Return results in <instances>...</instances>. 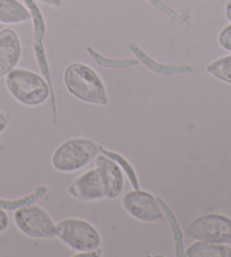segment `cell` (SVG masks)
I'll return each mask as SVG.
<instances>
[{
  "mask_svg": "<svg viewBox=\"0 0 231 257\" xmlns=\"http://www.w3.org/2000/svg\"><path fill=\"white\" fill-rule=\"evenodd\" d=\"M87 54L90 55L91 58L93 59L95 64L102 66V67H108V68H128L133 67L140 64L139 59H112V58H106V57L100 55L99 52L95 51L92 47L86 48Z\"/></svg>",
  "mask_w": 231,
  "mask_h": 257,
  "instance_id": "cell-17",
  "label": "cell"
},
{
  "mask_svg": "<svg viewBox=\"0 0 231 257\" xmlns=\"http://www.w3.org/2000/svg\"><path fill=\"white\" fill-rule=\"evenodd\" d=\"M225 15H226V17H228V20L231 22V0H229V2L226 3Z\"/></svg>",
  "mask_w": 231,
  "mask_h": 257,
  "instance_id": "cell-26",
  "label": "cell"
},
{
  "mask_svg": "<svg viewBox=\"0 0 231 257\" xmlns=\"http://www.w3.org/2000/svg\"><path fill=\"white\" fill-rule=\"evenodd\" d=\"M128 49L135 55L136 59H139L140 63L143 64L146 68L151 72H153L155 74H160V75H178V74H188V73H193L194 68L192 66L188 65H180V66H176V65H164V64H160L158 61H155L153 58L146 54L144 50L137 46L136 43L131 42L128 44Z\"/></svg>",
  "mask_w": 231,
  "mask_h": 257,
  "instance_id": "cell-12",
  "label": "cell"
},
{
  "mask_svg": "<svg viewBox=\"0 0 231 257\" xmlns=\"http://www.w3.org/2000/svg\"><path fill=\"white\" fill-rule=\"evenodd\" d=\"M95 165L97 169L100 170L102 180H103L106 197H118L123 193L124 184H125L122 168L119 167L117 162L103 153H100L95 158Z\"/></svg>",
  "mask_w": 231,
  "mask_h": 257,
  "instance_id": "cell-11",
  "label": "cell"
},
{
  "mask_svg": "<svg viewBox=\"0 0 231 257\" xmlns=\"http://www.w3.org/2000/svg\"><path fill=\"white\" fill-rule=\"evenodd\" d=\"M64 83L67 91L78 100L99 105L108 103L103 83L90 66L82 63L70 64L65 69Z\"/></svg>",
  "mask_w": 231,
  "mask_h": 257,
  "instance_id": "cell-2",
  "label": "cell"
},
{
  "mask_svg": "<svg viewBox=\"0 0 231 257\" xmlns=\"http://www.w3.org/2000/svg\"><path fill=\"white\" fill-rule=\"evenodd\" d=\"M12 120V116L11 113L5 112V111H0V135L3 134L4 132L7 130L8 125Z\"/></svg>",
  "mask_w": 231,
  "mask_h": 257,
  "instance_id": "cell-22",
  "label": "cell"
},
{
  "mask_svg": "<svg viewBox=\"0 0 231 257\" xmlns=\"http://www.w3.org/2000/svg\"><path fill=\"white\" fill-rule=\"evenodd\" d=\"M25 5L31 12L32 15V22H33V49L35 59L40 70L43 75V77L48 82L49 86H50L51 91L53 92V85L50 76V69H49V63L46 54V49H44L43 39L44 34H46V22H44V17L42 15L41 11L38 6V4L34 0H24Z\"/></svg>",
  "mask_w": 231,
  "mask_h": 257,
  "instance_id": "cell-8",
  "label": "cell"
},
{
  "mask_svg": "<svg viewBox=\"0 0 231 257\" xmlns=\"http://www.w3.org/2000/svg\"><path fill=\"white\" fill-rule=\"evenodd\" d=\"M22 56L19 34L12 29L0 30V78L16 68Z\"/></svg>",
  "mask_w": 231,
  "mask_h": 257,
  "instance_id": "cell-10",
  "label": "cell"
},
{
  "mask_svg": "<svg viewBox=\"0 0 231 257\" xmlns=\"http://www.w3.org/2000/svg\"><path fill=\"white\" fill-rule=\"evenodd\" d=\"M56 237L76 251H92L100 248L101 236L93 225L82 219H64L56 223Z\"/></svg>",
  "mask_w": 231,
  "mask_h": 257,
  "instance_id": "cell-4",
  "label": "cell"
},
{
  "mask_svg": "<svg viewBox=\"0 0 231 257\" xmlns=\"http://www.w3.org/2000/svg\"><path fill=\"white\" fill-rule=\"evenodd\" d=\"M14 222L22 233L31 238L56 237V223L48 212L37 204L16 210Z\"/></svg>",
  "mask_w": 231,
  "mask_h": 257,
  "instance_id": "cell-6",
  "label": "cell"
},
{
  "mask_svg": "<svg viewBox=\"0 0 231 257\" xmlns=\"http://www.w3.org/2000/svg\"><path fill=\"white\" fill-rule=\"evenodd\" d=\"M48 190L47 186H39V187L34 190L32 194L28 195V196L22 197L19 199H4L0 198V209L5 211H16L21 209V207L30 205L37 202L38 199L42 196V195Z\"/></svg>",
  "mask_w": 231,
  "mask_h": 257,
  "instance_id": "cell-16",
  "label": "cell"
},
{
  "mask_svg": "<svg viewBox=\"0 0 231 257\" xmlns=\"http://www.w3.org/2000/svg\"><path fill=\"white\" fill-rule=\"evenodd\" d=\"M219 42L222 48L228 51H231V24L222 30L219 37Z\"/></svg>",
  "mask_w": 231,
  "mask_h": 257,
  "instance_id": "cell-21",
  "label": "cell"
},
{
  "mask_svg": "<svg viewBox=\"0 0 231 257\" xmlns=\"http://www.w3.org/2000/svg\"><path fill=\"white\" fill-rule=\"evenodd\" d=\"M148 2H149L150 4H152V5H153L154 7H157L159 11L163 12L164 14L168 15L169 17H170V19H172L173 21H175L176 23H178L179 25L184 26V28H187V26H188L187 21H186L183 16L179 15L178 13H176L175 11L172 10V8L167 6L166 4H163V3L161 2V0H148Z\"/></svg>",
  "mask_w": 231,
  "mask_h": 257,
  "instance_id": "cell-20",
  "label": "cell"
},
{
  "mask_svg": "<svg viewBox=\"0 0 231 257\" xmlns=\"http://www.w3.org/2000/svg\"><path fill=\"white\" fill-rule=\"evenodd\" d=\"M8 225H10V218H8L5 210L0 209V233L5 231Z\"/></svg>",
  "mask_w": 231,
  "mask_h": 257,
  "instance_id": "cell-23",
  "label": "cell"
},
{
  "mask_svg": "<svg viewBox=\"0 0 231 257\" xmlns=\"http://www.w3.org/2000/svg\"><path fill=\"white\" fill-rule=\"evenodd\" d=\"M158 201L160 204H161L162 210L164 212V218H167L169 222V227H170L172 231V238H173V241H175L176 256H186V249L184 246V232L181 231L175 213H173L172 210L168 206V204L164 202L161 197H158Z\"/></svg>",
  "mask_w": 231,
  "mask_h": 257,
  "instance_id": "cell-15",
  "label": "cell"
},
{
  "mask_svg": "<svg viewBox=\"0 0 231 257\" xmlns=\"http://www.w3.org/2000/svg\"><path fill=\"white\" fill-rule=\"evenodd\" d=\"M206 72L222 82L231 84V55L212 61L207 65Z\"/></svg>",
  "mask_w": 231,
  "mask_h": 257,
  "instance_id": "cell-18",
  "label": "cell"
},
{
  "mask_svg": "<svg viewBox=\"0 0 231 257\" xmlns=\"http://www.w3.org/2000/svg\"><path fill=\"white\" fill-rule=\"evenodd\" d=\"M101 250L96 249V250H92V251H79L78 254H76L75 256H100L101 255Z\"/></svg>",
  "mask_w": 231,
  "mask_h": 257,
  "instance_id": "cell-25",
  "label": "cell"
},
{
  "mask_svg": "<svg viewBox=\"0 0 231 257\" xmlns=\"http://www.w3.org/2000/svg\"><path fill=\"white\" fill-rule=\"evenodd\" d=\"M105 154L106 157H109L112 159L113 161H116L119 165V167L122 168V170L125 172V175L127 176V178L130 179L131 184L133 186V188L134 189H141V186H140V180H139V177L136 175V171L133 166L130 163V161L127 160V159L124 158L121 154L117 153V152H113V151H110V150H105L104 148L102 149V152Z\"/></svg>",
  "mask_w": 231,
  "mask_h": 257,
  "instance_id": "cell-19",
  "label": "cell"
},
{
  "mask_svg": "<svg viewBox=\"0 0 231 257\" xmlns=\"http://www.w3.org/2000/svg\"><path fill=\"white\" fill-rule=\"evenodd\" d=\"M68 193L83 202H94L105 198V187L100 170L94 168L84 172L69 186Z\"/></svg>",
  "mask_w": 231,
  "mask_h": 257,
  "instance_id": "cell-9",
  "label": "cell"
},
{
  "mask_svg": "<svg viewBox=\"0 0 231 257\" xmlns=\"http://www.w3.org/2000/svg\"><path fill=\"white\" fill-rule=\"evenodd\" d=\"M184 233L195 240L228 243L231 242V219L215 213L198 216L190 222Z\"/></svg>",
  "mask_w": 231,
  "mask_h": 257,
  "instance_id": "cell-5",
  "label": "cell"
},
{
  "mask_svg": "<svg viewBox=\"0 0 231 257\" xmlns=\"http://www.w3.org/2000/svg\"><path fill=\"white\" fill-rule=\"evenodd\" d=\"M103 146L96 142L74 137L61 143L53 152L52 167L60 172H74L85 168L102 152Z\"/></svg>",
  "mask_w": 231,
  "mask_h": 257,
  "instance_id": "cell-3",
  "label": "cell"
},
{
  "mask_svg": "<svg viewBox=\"0 0 231 257\" xmlns=\"http://www.w3.org/2000/svg\"><path fill=\"white\" fill-rule=\"evenodd\" d=\"M189 257H231V249L223 243L199 241L194 242L186 249Z\"/></svg>",
  "mask_w": 231,
  "mask_h": 257,
  "instance_id": "cell-14",
  "label": "cell"
},
{
  "mask_svg": "<svg viewBox=\"0 0 231 257\" xmlns=\"http://www.w3.org/2000/svg\"><path fill=\"white\" fill-rule=\"evenodd\" d=\"M39 2H41L51 7H60L63 5V0H39Z\"/></svg>",
  "mask_w": 231,
  "mask_h": 257,
  "instance_id": "cell-24",
  "label": "cell"
},
{
  "mask_svg": "<svg viewBox=\"0 0 231 257\" xmlns=\"http://www.w3.org/2000/svg\"><path fill=\"white\" fill-rule=\"evenodd\" d=\"M7 91L14 99L24 105L37 107L51 99L53 123H57V104L55 93L44 77L29 69L15 68L5 77Z\"/></svg>",
  "mask_w": 231,
  "mask_h": 257,
  "instance_id": "cell-1",
  "label": "cell"
},
{
  "mask_svg": "<svg viewBox=\"0 0 231 257\" xmlns=\"http://www.w3.org/2000/svg\"><path fill=\"white\" fill-rule=\"evenodd\" d=\"M123 206L133 218L146 223H157L164 219V212L158 197L141 189L128 192L123 198Z\"/></svg>",
  "mask_w": 231,
  "mask_h": 257,
  "instance_id": "cell-7",
  "label": "cell"
},
{
  "mask_svg": "<svg viewBox=\"0 0 231 257\" xmlns=\"http://www.w3.org/2000/svg\"><path fill=\"white\" fill-rule=\"evenodd\" d=\"M31 20L30 10L20 0H0V24H22Z\"/></svg>",
  "mask_w": 231,
  "mask_h": 257,
  "instance_id": "cell-13",
  "label": "cell"
}]
</instances>
